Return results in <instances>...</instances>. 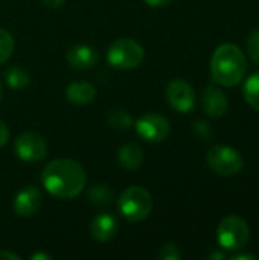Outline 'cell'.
I'll list each match as a JSON object with an SVG mask.
<instances>
[{
	"mask_svg": "<svg viewBox=\"0 0 259 260\" xmlns=\"http://www.w3.org/2000/svg\"><path fill=\"white\" fill-rule=\"evenodd\" d=\"M44 189L60 200H70L79 195L87 183L84 168L70 158L52 160L41 172Z\"/></svg>",
	"mask_w": 259,
	"mask_h": 260,
	"instance_id": "cell-1",
	"label": "cell"
},
{
	"mask_svg": "<svg viewBox=\"0 0 259 260\" xmlns=\"http://www.w3.org/2000/svg\"><path fill=\"white\" fill-rule=\"evenodd\" d=\"M211 72L217 84L223 87H235L246 76L247 59L237 44H221L212 55Z\"/></svg>",
	"mask_w": 259,
	"mask_h": 260,
	"instance_id": "cell-2",
	"label": "cell"
},
{
	"mask_svg": "<svg viewBox=\"0 0 259 260\" xmlns=\"http://www.w3.org/2000/svg\"><path fill=\"white\" fill-rule=\"evenodd\" d=\"M121 215L130 222H140L147 219L153 210V198L150 192L143 187L133 186L122 192L119 201Z\"/></svg>",
	"mask_w": 259,
	"mask_h": 260,
	"instance_id": "cell-3",
	"label": "cell"
},
{
	"mask_svg": "<svg viewBox=\"0 0 259 260\" xmlns=\"http://www.w3.org/2000/svg\"><path fill=\"white\" fill-rule=\"evenodd\" d=\"M250 238L247 222L240 216L224 218L217 229L218 245L226 251H238L246 247Z\"/></svg>",
	"mask_w": 259,
	"mask_h": 260,
	"instance_id": "cell-4",
	"label": "cell"
},
{
	"mask_svg": "<svg viewBox=\"0 0 259 260\" xmlns=\"http://www.w3.org/2000/svg\"><path fill=\"white\" fill-rule=\"evenodd\" d=\"M209 168L220 177H235L243 171L244 160L243 155L231 146L217 145L208 151L206 155Z\"/></svg>",
	"mask_w": 259,
	"mask_h": 260,
	"instance_id": "cell-5",
	"label": "cell"
},
{
	"mask_svg": "<svg viewBox=\"0 0 259 260\" xmlns=\"http://www.w3.org/2000/svg\"><path fill=\"white\" fill-rule=\"evenodd\" d=\"M108 62L119 70H130L137 67L143 61L142 46L130 38L116 40L107 52Z\"/></svg>",
	"mask_w": 259,
	"mask_h": 260,
	"instance_id": "cell-6",
	"label": "cell"
},
{
	"mask_svg": "<svg viewBox=\"0 0 259 260\" xmlns=\"http://www.w3.org/2000/svg\"><path fill=\"white\" fill-rule=\"evenodd\" d=\"M136 131L139 137H142L143 140L151 142V143H159V142H163L169 136L171 126L166 117L157 113H148V114H143L136 122Z\"/></svg>",
	"mask_w": 259,
	"mask_h": 260,
	"instance_id": "cell-7",
	"label": "cell"
},
{
	"mask_svg": "<svg viewBox=\"0 0 259 260\" xmlns=\"http://www.w3.org/2000/svg\"><path fill=\"white\" fill-rule=\"evenodd\" d=\"M15 154L20 160L34 163L40 161L47 154V143L46 140L37 133H23L15 139Z\"/></svg>",
	"mask_w": 259,
	"mask_h": 260,
	"instance_id": "cell-8",
	"label": "cell"
},
{
	"mask_svg": "<svg viewBox=\"0 0 259 260\" xmlns=\"http://www.w3.org/2000/svg\"><path fill=\"white\" fill-rule=\"evenodd\" d=\"M166 99L179 113H189L195 107V93L191 84L183 79H174L168 84Z\"/></svg>",
	"mask_w": 259,
	"mask_h": 260,
	"instance_id": "cell-9",
	"label": "cell"
},
{
	"mask_svg": "<svg viewBox=\"0 0 259 260\" xmlns=\"http://www.w3.org/2000/svg\"><path fill=\"white\" fill-rule=\"evenodd\" d=\"M12 206L18 216H32L41 206V192L35 186H27L15 195Z\"/></svg>",
	"mask_w": 259,
	"mask_h": 260,
	"instance_id": "cell-10",
	"label": "cell"
},
{
	"mask_svg": "<svg viewBox=\"0 0 259 260\" xmlns=\"http://www.w3.org/2000/svg\"><path fill=\"white\" fill-rule=\"evenodd\" d=\"M202 107L205 110V113L211 117H223L229 108L227 104V98L223 93V90H220L215 85H209L202 96Z\"/></svg>",
	"mask_w": 259,
	"mask_h": 260,
	"instance_id": "cell-11",
	"label": "cell"
},
{
	"mask_svg": "<svg viewBox=\"0 0 259 260\" xmlns=\"http://www.w3.org/2000/svg\"><path fill=\"white\" fill-rule=\"evenodd\" d=\"M90 232L92 236L98 241V242H107L110 239H113L118 233V221L113 215L108 213H101L96 215L92 221L90 225Z\"/></svg>",
	"mask_w": 259,
	"mask_h": 260,
	"instance_id": "cell-12",
	"label": "cell"
},
{
	"mask_svg": "<svg viewBox=\"0 0 259 260\" xmlns=\"http://www.w3.org/2000/svg\"><path fill=\"white\" fill-rule=\"evenodd\" d=\"M67 61L72 67L85 70L98 62V52L92 46L78 44L67 52Z\"/></svg>",
	"mask_w": 259,
	"mask_h": 260,
	"instance_id": "cell-13",
	"label": "cell"
},
{
	"mask_svg": "<svg viewBox=\"0 0 259 260\" xmlns=\"http://www.w3.org/2000/svg\"><path fill=\"white\" fill-rule=\"evenodd\" d=\"M66 96H67L69 102H72L75 105H87L96 98V88L89 82L78 81V82H72L67 87Z\"/></svg>",
	"mask_w": 259,
	"mask_h": 260,
	"instance_id": "cell-14",
	"label": "cell"
},
{
	"mask_svg": "<svg viewBox=\"0 0 259 260\" xmlns=\"http://www.w3.org/2000/svg\"><path fill=\"white\" fill-rule=\"evenodd\" d=\"M118 160H119V165L124 168V169H128V171H134L137 169L142 161H143V152H142V148L136 143H125L124 146H121L119 149V154H118Z\"/></svg>",
	"mask_w": 259,
	"mask_h": 260,
	"instance_id": "cell-15",
	"label": "cell"
},
{
	"mask_svg": "<svg viewBox=\"0 0 259 260\" xmlns=\"http://www.w3.org/2000/svg\"><path fill=\"white\" fill-rule=\"evenodd\" d=\"M5 81L12 90H21L29 85L31 79H29V75L23 69L17 66H11L5 70Z\"/></svg>",
	"mask_w": 259,
	"mask_h": 260,
	"instance_id": "cell-16",
	"label": "cell"
},
{
	"mask_svg": "<svg viewBox=\"0 0 259 260\" xmlns=\"http://www.w3.org/2000/svg\"><path fill=\"white\" fill-rule=\"evenodd\" d=\"M114 200V193L108 186H93L89 190V201L95 206H108Z\"/></svg>",
	"mask_w": 259,
	"mask_h": 260,
	"instance_id": "cell-17",
	"label": "cell"
},
{
	"mask_svg": "<svg viewBox=\"0 0 259 260\" xmlns=\"http://www.w3.org/2000/svg\"><path fill=\"white\" fill-rule=\"evenodd\" d=\"M244 99L247 104L259 111V72L253 73L244 84Z\"/></svg>",
	"mask_w": 259,
	"mask_h": 260,
	"instance_id": "cell-18",
	"label": "cell"
},
{
	"mask_svg": "<svg viewBox=\"0 0 259 260\" xmlns=\"http://www.w3.org/2000/svg\"><path fill=\"white\" fill-rule=\"evenodd\" d=\"M108 123L116 129H128L133 125V117L124 110H116L108 114Z\"/></svg>",
	"mask_w": 259,
	"mask_h": 260,
	"instance_id": "cell-19",
	"label": "cell"
},
{
	"mask_svg": "<svg viewBox=\"0 0 259 260\" xmlns=\"http://www.w3.org/2000/svg\"><path fill=\"white\" fill-rule=\"evenodd\" d=\"M14 52V38L12 35L6 30L0 27V64L8 61L9 56Z\"/></svg>",
	"mask_w": 259,
	"mask_h": 260,
	"instance_id": "cell-20",
	"label": "cell"
},
{
	"mask_svg": "<svg viewBox=\"0 0 259 260\" xmlns=\"http://www.w3.org/2000/svg\"><path fill=\"white\" fill-rule=\"evenodd\" d=\"M247 53L252 61L259 64V27L255 29L247 38Z\"/></svg>",
	"mask_w": 259,
	"mask_h": 260,
	"instance_id": "cell-21",
	"label": "cell"
},
{
	"mask_svg": "<svg viewBox=\"0 0 259 260\" xmlns=\"http://www.w3.org/2000/svg\"><path fill=\"white\" fill-rule=\"evenodd\" d=\"M159 257L163 260H179L182 257L180 250L176 244H165L159 251Z\"/></svg>",
	"mask_w": 259,
	"mask_h": 260,
	"instance_id": "cell-22",
	"label": "cell"
},
{
	"mask_svg": "<svg viewBox=\"0 0 259 260\" xmlns=\"http://www.w3.org/2000/svg\"><path fill=\"white\" fill-rule=\"evenodd\" d=\"M9 140V129L6 126V123L0 119V148L5 146Z\"/></svg>",
	"mask_w": 259,
	"mask_h": 260,
	"instance_id": "cell-23",
	"label": "cell"
},
{
	"mask_svg": "<svg viewBox=\"0 0 259 260\" xmlns=\"http://www.w3.org/2000/svg\"><path fill=\"white\" fill-rule=\"evenodd\" d=\"M143 2L153 8H160V6H166L171 0H143Z\"/></svg>",
	"mask_w": 259,
	"mask_h": 260,
	"instance_id": "cell-24",
	"label": "cell"
},
{
	"mask_svg": "<svg viewBox=\"0 0 259 260\" xmlns=\"http://www.w3.org/2000/svg\"><path fill=\"white\" fill-rule=\"evenodd\" d=\"M0 259L6 260H20V256L11 253V251H0Z\"/></svg>",
	"mask_w": 259,
	"mask_h": 260,
	"instance_id": "cell-25",
	"label": "cell"
},
{
	"mask_svg": "<svg viewBox=\"0 0 259 260\" xmlns=\"http://www.w3.org/2000/svg\"><path fill=\"white\" fill-rule=\"evenodd\" d=\"M41 2L49 8H60L66 0H41Z\"/></svg>",
	"mask_w": 259,
	"mask_h": 260,
	"instance_id": "cell-26",
	"label": "cell"
},
{
	"mask_svg": "<svg viewBox=\"0 0 259 260\" xmlns=\"http://www.w3.org/2000/svg\"><path fill=\"white\" fill-rule=\"evenodd\" d=\"M232 260H255V256L253 254H235Z\"/></svg>",
	"mask_w": 259,
	"mask_h": 260,
	"instance_id": "cell-27",
	"label": "cell"
},
{
	"mask_svg": "<svg viewBox=\"0 0 259 260\" xmlns=\"http://www.w3.org/2000/svg\"><path fill=\"white\" fill-rule=\"evenodd\" d=\"M31 259H32V260H37V259L49 260V259H50V256H47V254H41V253H38V254H34V256H32Z\"/></svg>",
	"mask_w": 259,
	"mask_h": 260,
	"instance_id": "cell-28",
	"label": "cell"
},
{
	"mask_svg": "<svg viewBox=\"0 0 259 260\" xmlns=\"http://www.w3.org/2000/svg\"><path fill=\"white\" fill-rule=\"evenodd\" d=\"M226 256H224V253H212L211 256H209V259H224Z\"/></svg>",
	"mask_w": 259,
	"mask_h": 260,
	"instance_id": "cell-29",
	"label": "cell"
},
{
	"mask_svg": "<svg viewBox=\"0 0 259 260\" xmlns=\"http://www.w3.org/2000/svg\"><path fill=\"white\" fill-rule=\"evenodd\" d=\"M0 99H2V82H0Z\"/></svg>",
	"mask_w": 259,
	"mask_h": 260,
	"instance_id": "cell-30",
	"label": "cell"
}]
</instances>
